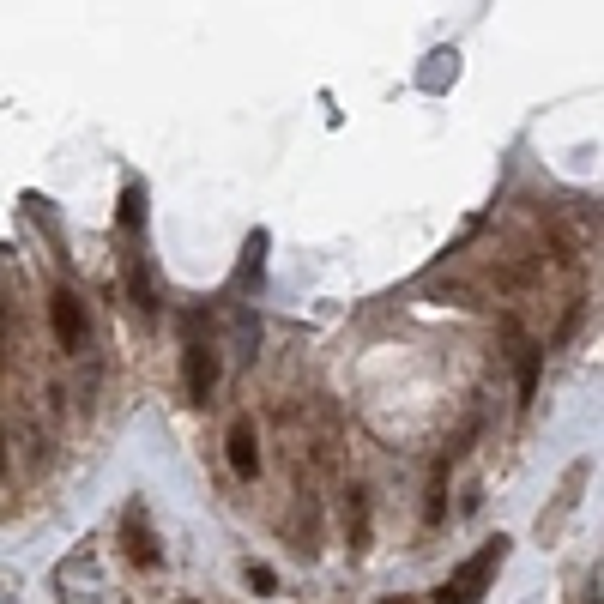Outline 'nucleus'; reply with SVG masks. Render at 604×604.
<instances>
[{"label": "nucleus", "mask_w": 604, "mask_h": 604, "mask_svg": "<svg viewBox=\"0 0 604 604\" xmlns=\"http://www.w3.org/2000/svg\"><path fill=\"white\" fill-rule=\"evenodd\" d=\"M508 562V538H490L472 562H460V574H453L441 592H435V604H478L484 598V586L496 580V568Z\"/></svg>", "instance_id": "f257e3e1"}, {"label": "nucleus", "mask_w": 604, "mask_h": 604, "mask_svg": "<svg viewBox=\"0 0 604 604\" xmlns=\"http://www.w3.org/2000/svg\"><path fill=\"white\" fill-rule=\"evenodd\" d=\"M127 556H133L139 568L158 562V544H151V532H145V508H139V502L127 508Z\"/></svg>", "instance_id": "39448f33"}, {"label": "nucleus", "mask_w": 604, "mask_h": 604, "mask_svg": "<svg viewBox=\"0 0 604 604\" xmlns=\"http://www.w3.org/2000/svg\"><path fill=\"white\" fill-rule=\"evenodd\" d=\"M182 369H188V399H194V405H206V399H212V387H218V357H212V345H200V339H194Z\"/></svg>", "instance_id": "7ed1b4c3"}, {"label": "nucleus", "mask_w": 604, "mask_h": 604, "mask_svg": "<svg viewBox=\"0 0 604 604\" xmlns=\"http://www.w3.org/2000/svg\"><path fill=\"white\" fill-rule=\"evenodd\" d=\"M49 321H55V339H61L67 351L85 345V302H79L73 290H55V296H49Z\"/></svg>", "instance_id": "f03ea898"}, {"label": "nucleus", "mask_w": 604, "mask_h": 604, "mask_svg": "<svg viewBox=\"0 0 604 604\" xmlns=\"http://www.w3.org/2000/svg\"><path fill=\"white\" fill-rule=\"evenodd\" d=\"M230 466H236V478H254L260 472V441H254V423L248 417L230 423Z\"/></svg>", "instance_id": "20e7f679"}, {"label": "nucleus", "mask_w": 604, "mask_h": 604, "mask_svg": "<svg viewBox=\"0 0 604 604\" xmlns=\"http://www.w3.org/2000/svg\"><path fill=\"white\" fill-rule=\"evenodd\" d=\"M387 604H411V598H387Z\"/></svg>", "instance_id": "6e6552de"}, {"label": "nucleus", "mask_w": 604, "mask_h": 604, "mask_svg": "<svg viewBox=\"0 0 604 604\" xmlns=\"http://www.w3.org/2000/svg\"><path fill=\"white\" fill-rule=\"evenodd\" d=\"M248 586H254V592H272V586H278V574H272V568H260V562H248Z\"/></svg>", "instance_id": "0eeeda50"}, {"label": "nucleus", "mask_w": 604, "mask_h": 604, "mask_svg": "<svg viewBox=\"0 0 604 604\" xmlns=\"http://www.w3.org/2000/svg\"><path fill=\"white\" fill-rule=\"evenodd\" d=\"M145 224V188H127L121 194V230H139Z\"/></svg>", "instance_id": "423d86ee"}]
</instances>
